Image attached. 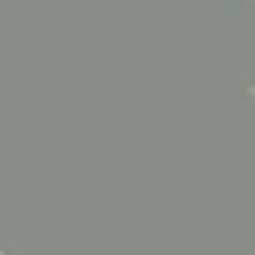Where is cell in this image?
<instances>
[{
	"label": "cell",
	"mask_w": 255,
	"mask_h": 255,
	"mask_svg": "<svg viewBox=\"0 0 255 255\" xmlns=\"http://www.w3.org/2000/svg\"><path fill=\"white\" fill-rule=\"evenodd\" d=\"M236 105L255 117V65H251L236 84Z\"/></svg>",
	"instance_id": "1"
},
{
	"label": "cell",
	"mask_w": 255,
	"mask_h": 255,
	"mask_svg": "<svg viewBox=\"0 0 255 255\" xmlns=\"http://www.w3.org/2000/svg\"><path fill=\"white\" fill-rule=\"evenodd\" d=\"M236 10L246 12V14H255V0H234Z\"/></svg>",
	"instance_id": "2"
},
{
	"label": "cell",
	"mask_w": 255,
	"mask_h": 255,
	"mask_svg": "<svg viewBox=\"0 0 255 255\" xmlns=\"http://www.w3.org/2000/svg\"><path fill=\"white\" fill-rule=\"evenodd\" d=\"M0 255H22V251L12 244H0Z\"/></svg>",
	"instance_id": "3"
}]
</instances>
